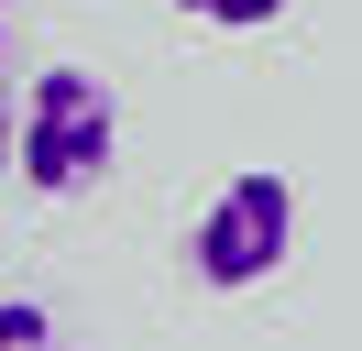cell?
<instances>
[{
	"mask_svg": "<svg viewBox=\"0 0 362 351\" xmlns=\"http://www.w3.org/2000/svg\"><path fill=\"white\" fill-rule=\"evenodd\" d=\"M121 154V99L110 77H88V66H45V77L23 88V143H11V165H23L33 197H88L99 176H110Z\"/></svg>",
	"mask_w": 362,
	"mask_h": 351,
	"instance_id": "6da1fadb",
	"label": "cell"
},
{
	"mask_svg": "<svg viewBox=\"0 0 362 351\" xmlns=\"http://www.w3.org/2000/svg\"><path fill=\"white\" fill-rule=\"evenodd\" d=\"M296 253V187L274 165H242L209 187V209L187 219V275L209 285V297H252V285H274Z\"/></svg>",
	"mask_w": 362,
	"mask_h": 351,
	"instance_id": "7a4b0ae2",
	"label": "cell"
},
{
	"mask_svg": "<svg viewBox=\"0 0 362 351\" xmlns=\"http://www.w3.org/2000/svg\"><path fill=\"white\" fill-rule=\"evenodd\" d=\"M176 11L209 33H264V22H286V0H176Z\"/></svg>",
	"mask_w": 362,
	"mask_h": 351,
	"instance_id": "3957f363",
	"label": "cell"
},
{
	"mask_svg": "<svg viewBox=\"0 0 362 351\" xmlns=\"http://www.w3.org/2000/svg\"><path fill=\"white\" fill-rule=\"evenodd\" d=\"M0 351H66V340H55V307H33V297H0Z\"/></svg>",
	"mask_w": 362,
	"mask_h": 351,
	"instance_id": "277c9868",
	"label": "cell"
},
{
	"mask_svg": "<svg viewBox=\"0 0 362 351\" xmlns=\"http://www.w3.org/2000/svg\"><path fill=\"white\" fill-rule=\"evenodd\" d=\"M11 143H23V110H11V99H0V165H11Z\"/></svg>",
	"mask_w": 362,
	"mask_h": 351,
	"instance_id": "5b68a950",
	"label": "cell"
},
{
	"mask_svg": "<svg viewBox=\"0 0 362 351\" xmlns=\"http://www.w3.org/2000/svg\"><path fill=\"white\" fill-rule=\"evenodd\" d=\"M0 11H11V0H0Z\"/></svg>",
	"mask_w": 362,
	"mask_h": 351,
	"instance_id": "8992f818",
	"label": "cell"
},
{
	"mask_svg": "<svg viewBox=\"0 0 362 351\" xmlns=\"http://www.w3.org/2000/svg\"><path fill=\"white\" fill-rule=\"evenodd\" d=\"M0 22H11V11H0Z\"/></svg>",
	"mask_w": 362,
	"mask_h": 351,
	"instance_id": "52a82bcc",
	"label": "cell"
}]
</instances>
